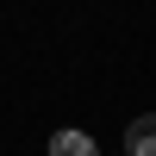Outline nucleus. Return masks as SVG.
I'll return each instance as SVG.
<instances>
[{
  "instance_id": "nucleus-2",
  "label": "nucleus",
  "mask_w": 156,
  "mask_h": 156,
  "mask_svg": "<svg viewBox=\"0 0 156 156\" xmlns=\"http://www.w3.org/2000/svg\"><path fill=\"white\" fill-rule=\"evenodd\" d=\"M50 156H100V144L87 131H56L50 137Z\"/></svg>"
},
{
  "instance_id": "nucleus-1",
  "label": "nucleus",
  "mask_w": 156,
  "mask_h": 156,
  "mask_svg": "<svg viewBox=\"0 0 156 156\" xmlns=\"http://www.w3.org/2000/svg\"><path fill=\"white\" fill-rule=\"evenodd\" d=\"M125 150H131V156H156V112L131 119V131H125Z\"/></svg>"
}]
</instances>
